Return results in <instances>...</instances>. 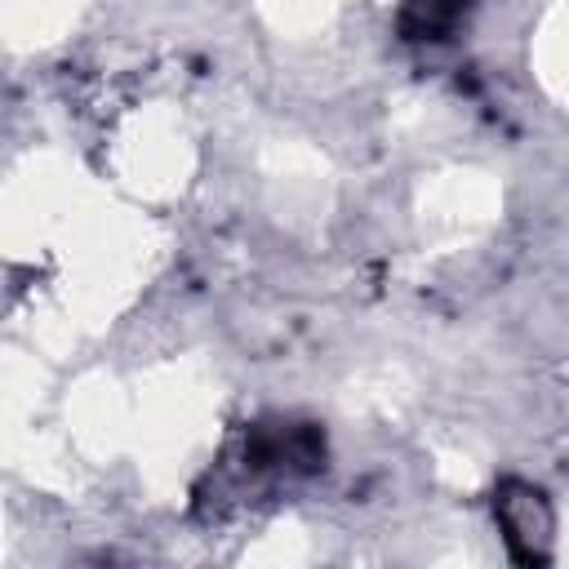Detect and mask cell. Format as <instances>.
Segmentation results:
<instances>
[{"label": "cell", "instance_id": "obj_1", "mask_svg": "<svg viewBox=\"0 0 569 569\" xmlns=\"http://www.w3.org/2000/svg\"><path fill=\"white\" fill-rule=\"evenodd\" d=\"M493 516L502 525V538L511 547L516 560L533 565V560H547V542H551V507L542 498V489L525 485V480H507L498 493H493Z\"/></svg>", "mask_w": 569, "mask_h": 569}]
</instances>
